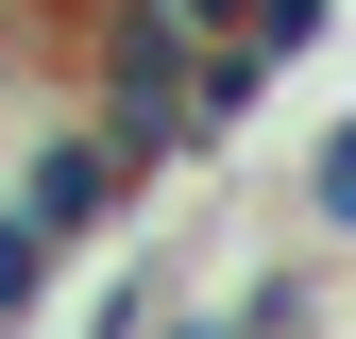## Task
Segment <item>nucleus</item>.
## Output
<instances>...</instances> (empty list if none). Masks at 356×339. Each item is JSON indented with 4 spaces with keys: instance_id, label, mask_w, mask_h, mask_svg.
<instances>
[{
    "instance_id": "1",
    "label": "nucleus",
    "mask_w": 356,
    "mask_h": 339,
    "mask_svg": "<svg viewBox=\"0 0 356 339\" xmlns=\"http://www.w3.org/2000/svg\"><path fill=\"white\" fill-rule=\"evenodd\" d=\"M0 204H17V221L51 238V254H102V238H119V221L153 204V170L119 153V136H102L85 102H51V119L17 136V170H0Z\"/></svg>"
},
{
    "instance_id": "2",
    "label": "nucleus",
    "mask_w": 356,
    "mask_h": 339,
    "mask_svg": "<svg viewBox=\"0 0 356 339\" xmlns=\"http://www.w3.org/2000/svg\"><path fill=\"white\" fill-rule=\"evenodd\" d=\"M289 221L323 238V254H356V119H323V153L289 170Z\"/></svg>"
},
{
    "instance_id": "3",
    "label": "nucleus",
    "mask_w": 356,
    "mask_h": 339,
    "mask_svg": "<svg viewBox=\"0 0 356 339\" xmlns=\"http://www.w3.org/2000/svg\"><path fill=\"white\" fill-rule=\"evenodd\" d=\"M51 288H68V254L17 221V204H0V322H51Z\"/></svg>"
},
{
    "instance_id": "4",
    "label": "nucleus",
    "mask_w": 356,
    "mask_h": 339,
    "mask_svg": "<svg viewBox=\"0 0 356 339\" xmlns=\"http://www.w3.org/2000/svg\"><path fill=\"white\" fill-rule=\"evenodd\" d=\"M170 17H187V34H238V0H170Z\"/></svg>"
}]
</instances>
